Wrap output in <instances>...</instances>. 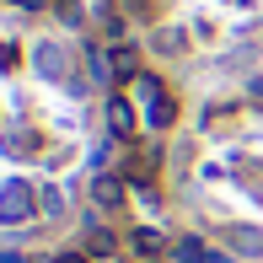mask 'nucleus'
<instances>
[{"instance_id": "f257e3e1", "label": "nucleus", "mask_w": 263, "mask_h": 263, "mask_svg": "<svg viewBox=\"0 0 263 263\" xmlns=\"http://www.w3.org/2000/svg\"><path fill=\"white\" fill-rule=\"evenodd\" d=\"M129 97H135L140 124H145L151 135H166V129L177 124V97L161 86V76H151V70H135V76H129Z\"/></svg>"}, {"instance_id": "f03ea898", "label": "nucleus", "mask_w": 263, "mask_h": 263, "mask_svg": "<svg viewBox=\"0 0 263 263\" xmlns=\"http://www.w3.org/2000/svg\"><path fill=\"white\" fill-rule=\"evenodd\" d=\"M38 215V188L27 177H6L0 183V226H22Z\"/></svg>"}, {"instance_id": "7ed1b4c3", "label": "nucleus", "mask_w": 263, "mask_h": 263, "mask_svg": "<svg viewBox=\"0 0 263 263\" xmlns=\"http://www.w3.org/2000/svg\"><path fill=\"white\" fill-rule=\"evenodd\" d=\"M107 129H113L118 140H129V135L140 129V107H135V97H129V91L107 102Z\"/></svg>"}, {"instance_id": "20e7f679", "label": "nucleus", "mask_w": 263, "mask_h": 263, "mask_svg": "<svg viewBox=\"0 0 263 263\" xmlns=\"http://www.w3.org/2000/svg\"><path fill=\"white\" fill-rule=\"evenodd\" d=\"M91 199H97V204H107V210H113L118 199H124V183H118V177H97V183H91Z\"/></svg>"}, {"instance_id": "39448f33", "label": "nucleus", "mask_w": 263, "mask_h": 263, "mask_svg": "<svg viewBox=\"0 0 263 263\" xmlns=\"http://www.w3.org/2000/svg\"><path fill=\"white\" fill-rule=\"evenodd\" d=\"M161 247H166L161 231H151V226H140V231H135V253H140V258H156Z\"/></svg>"}, {"instance_id": "423d86ee", "label": "nucleus", "mask_w": 263, "mask_h": 263, "mask_svg": "<svg viewBox=\"0 0 263 263\" xmlns=\"http://www.w3.org/2000/svg\"><path fill=\"white\" fill-rule=\"evenodd\" d=\"M151 49L156 54H183V38H177L172 27H161V32H151Z\"/></svg>"}]
</instances>
